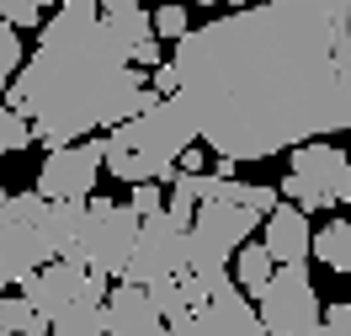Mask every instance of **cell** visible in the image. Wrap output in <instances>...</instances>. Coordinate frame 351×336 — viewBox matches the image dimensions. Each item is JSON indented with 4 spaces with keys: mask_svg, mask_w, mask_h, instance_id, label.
Masks as SVG:
<instances>
[{
    "mask_svg": "<svg viewBox=\"0 0 351 336\" xmlns=\"http://www.w3.org/2000/svg\"><path fill=\"white\" fill-rule=\"evenodd\" d=\"M171 65L197 139L223 160L250 166L351 128L325 0L223 11L176 43Z\"/></svg>",
    "mask_w": 351,
    "mask_h": 336,
    "instance_id": "6da1fadb",
    "label": "cell"
},
{
    "mask_svg": "<svg viewBox=\"0 0 351 336\" xmlns=\"http://www.w3.org/2000/svg\"><path fill=\"white\" fill-rule=\"evenodd\" d=\"M154 38L144 0H64L38 32V54L5 86V107L32 123V144L64 150L90 128H117L160 96L133 69V43Z\"/></svg>",
    "mask_w": 351,
    "mask_h": 336,
    "instance_id": "7a4b0ae2",
    "label": "cell"
},
{
    "mask_svg": "<svg viewBox=\"0 0 351 336\" xmlns=\"http://www.w3.org/2000/svg\"><path fill=\"white\" fill-rule=\"evenodd\" d=\"M101 171H112L117 181H176V160L181 150L197 144V117L186 112L181 96H160L154 107L133 112L128 123H117L107 139H101Z\"/></svg>",
    "mask_w": 351,
    "mask_h": 336,
    "instance_id": "3957f363",
    "label": "cell"
},
{
    "mask_svg": "<svg viewBox=\"0 0 351 336\" xmlns=\"http://www.w3.org/2000/svg\"><path fill=\"white\" fill-rule=\"evenodd\" d=\"M298 208H346L351 203V155L335 150L330 139H308L298 150H287V177L277 187Z\"/></svg>",
    "mask_w": 351,
    "mask_h": 336,
    "instance_id": "277c9868",
    "label": "cell"
},
{
    "mask_svg": "<svg viewBox=\"0 0 351 336\" xmlns=\"http://www.w3.org/2000/svg\"><path fill=\"white\" fill-rule=\"evenodd\" d=\"M133 240H138V214H133L128 203H112V198H96L90 192L86 203V224H80V240L69 246V262H80V267L101 272V278H123L133 256Z\"/></svg>",
    "mask_w": 351,
    "mask_h": 336,
    "instance_id": "5b68a950",
    "label": "cell"
},
{
    "mask_svg": "<svg viewBox=\"0 0 351 336\" xmlns=\"http://www.w3.org/2000/svg\"><path fill=\"white\" fill-rule=\"evenodd\" d=\"M186 235L192 224H181L176 214H149L138 219V240H133V256L117 283H133V289H149L154 278H186L192 272V256H186Z\"/></svg>",
    "mask_w": 351,
    "mask_h": 336,
    "instance_id": "8992f818",
    "label": "cell"
},
{
    "mask_svg": "<svg viewBox=\"0 0 351 336\" xmlns=\"http://www.w3.org/2000/svg\"><path fill=\"white\" fill-rule=\"evenodd\" d=\"M261 331L266 336H319V320H325V304L308 283V267H277L271 283L261 293Z\"/></svg>",
    "mask_w": 351,
    "mask_h": 336,
    "instance_id": "52a82bcc",
    "label": "cell"
},
{
    "mask_svg": "<svg viewBox=\"0 0 351 336\" xmlns=\"http://www.w3.org/2000/svg\"><path fill=\"white\" fill-rule=\"evenodd\" d=\"M107 293H112V278L80 267V262H69V256L48 262L43 272H32V278L22 283V299H27L38 315H43V320H59V315H64L69 304H80V299H90V304H107Z\"/></svg>",
    "mask_w": 351,
    "mask_h": 336,
    "instance_id": "ba28073f",
    "label": "cell"
},
{
    "mask_svg": "<svg viewBox=\"0 0 351 336\" xmlns=\"http://www.w3.org/2000/svg\"><path fill=\"white\" fill-rule=\"evenodd\" d=\"M101 139H80V144H64V150H48L43 166H38V187L48 203H75L96 192V177H101Z\"/></svg>",
    "mask_w": 351,
    "mask_h": 336,
    "instance_id": "9c48e42d",
    "label": "cell"
},
{
    "mask_svg": "<svg viewBox=\"0 0 351 336\" xmlns=\"http://www.w3.org/2000/svg\"><path fill=\"white\" fill-rule=\"evenodd\" d=\"M261 246L271 251L277 267H308V251H314V229H308V214L298 203H277L266 214V235Z\"/></svg>",
    "mask_w": 351,
    "mask_h": 336,
    "instance_id": "30bf717a",
    "label": "cell"
},
{
    "mask_svg": "<svg viewBox=\"0 0 351 336\" xmlns=\"http://www.w3.org/2000/svg\"><path fill=\"white\" fill-rule=\"evenodd\" d=\"M192 315L208 326V336H266L261 315H256V304H250V293H245L240 283H229L223 293H213V299Z\"/></svg>",
    "mask_w": 351,
    "mask_h": 336,
    "instance_id": "8fae6325",
    "label": "cell"
},
{
    "mask_svg": "<svg viewBox=\"0 0 351 336\" xmlns=\"http://www.w3.org/2000/svg\"><path fill=\"white\" fill-rule=\"evenodd\" d=\"M107 336H149L160 331L165 320H160V310L149 304V293L133 289V283H117V289L107 293Z\"/></svg>",
    "mask_w": 351,
    "mask_h": 336,
    "instance_id": "7c38bea8",
    "label": "cell"
},
{
    "mask_svg": "<svg viewBox=\"0 0 351 336\" xmlns=\"http://www.w3.org/2000/svg\"><path fill=\"white\" fill-rule=\"evenodd\" d=\"M314 262H325L330 272H341L351 278V219H330L319 235H314V251H308Z\"/></svg>",
    "mask_w": 351,
    "mask_h": 336,
    "instance_id": "4fadbf2b",
    "label": "cell"
},
{
    "mask_svg": "<svg viewBox=\"0 0 351 336\" xmlns=\"http://www.w3.org/2000/svg\"><path fill=\"white\" fill-rule=\"evenodd\" d=\"M271 272H277V262H271V251H266L261 240H245V246L234 251V283H240L245 293H261L266 283H271Z\"/></svg>",
    "mask_w": 351,
    "mask_h": 336,
    "instance_id": "5bb4252c",
    "label": "cell"
},
{
    "mask_svg": "<svg viewBox=\"0 0 351 336\" xmlns=\"http://www.w3.org/2000/svg\"><path fill=\"white\" fill-rule=\"evenodd\" d=\"M48 336H107V310L90 304V299H80V304H69L59 320H48Z\"/></svg>",
    "mask_w": 351,
    "mask_h": 336,
    "instance_id": "9a60e30c",
    "label": "cell"
},
{
    "mask_svg": "<svg viewBox=\"0 0 351 336\" xmlns=\"http://www.w3.org/2000/svg\"><path fill=\"white\" fill-rule=\"evenodd\" d=\"M0 331H11V336H48V320L27 304L22 293H5V299H0Z\"/></svg>",
    "mask_w": 351,
    "mask_h": 336,
    "instance_id": "2e32d148",
    "label": "cell"
},
{
    "mask_svg": "<svg viewBox=\"0 0 351 336\" xmlns=\"http://www.w3.org/2000/svg\"><path fill=\"white\" fill-rule=\"evenodd\" d=\"M27 144H32V123H27L16 107H5V102H0V160L16 155V150H27Z\"/></svg>",
    "mask_w": 351,
    "mask_h": 336,
    "instance_id": "e0dca14e",
    "label": "cell"
},
{
    "mask_svg": "<svg viewBox=\"0 0 351 336\" xmlns=\"http://www.w3.org/2000/svg\"><path fill=\"white\" fill-rule=\"evenodd\" d=\"M149 16H154V38H160V43H165V38H176V43H181V38L192 32V16H186V5H181V0H165V5H154Z\"/></svg>",
    "mask_w": 351,
    "mask_h": 336,
    "instance_id": "ac0fdd59",
    "label": "cell"
},
{
    "mask_svg": "<svg viewBox=\"0 0 351 336\" xmlns=\"http://www.w3.org/2000/svg\"><path fill=\"white\" fill-rule=\"evenodd\" d=\"M144 293H149V304L160 310V320H176V315H186V293H181V278H154Z\"/></svg>",
    "mask_w": 351,
    "mask_h": 336,
    "instance_id": "d6986e66",
    "label": "cell"
},
{
    "mask_svg": "<svg viewBox=\"0 0 351 336\" xmlns=\"http://www.w3.org/2000/svg\"><path fill=\"white\" fill-rule=\"evenodd\" d=\"M48 5H53V0H0V22L16 27V32H27V27H43Z\"/></svg>",
    "mask_w": 351,
    "mask_h": 336,
    "instance_id": "ffe728a7",
    "label": "cell"
},
{
    "mask_svg": "<svg viewBox=\"0 0 351 336\" xmlns=\"http://www.w3.org/2000/svg\"><path fill=\"white\" fill-rule=\"evenodd\" d=\"M27 65V48H22V32L16 27H5L0 22V91L16 80V69Z\"/></svg>",
    "mask_w": 351,
    "mask_h": 336,
    "instance_id": "44dd1931",
    "label": "cell"
},
{
    "mask_svg": "<svg viewBox=\"0 0 351 336\" xmlns=\"http://www.w3.org/2000/svg\"><path fill=\"white\" fill-rule=\"evenodd\" d=\"M165 181H133V198H128V208L138 214V219H149V214H160L165 208V192H160Z\"/></svg>",
    "mask_w": 351,
    "mask_h": 336,
    "instance_id": "7402d4cb",
    "label": "cell"
},
{
    "mask_svg": "<svg viewBox=\"0 0 351 336\" xmlns=\"http://www.w3.org/2000/svg\"><path fill=\"white\" fill-rule=\"evenodd\" d=\"M319 336H351V299H341V304H325Z\"/></svg>",
    "mask_w": 351,
    "mask_h": 336,
    "instance_id": "603a6c76",
    "label": "cell"
},
{
    "mask_svg": "<svg viewBox=\"0 0 351 336\" xmlns=\"http://www.w3.org/2000/svg\"><path fill=\"white\" fill-rule=\"evenodd\" d=\"M133 65H138V69H160V65H165V48H160V38L133 43Z\"/></svg>",
    "mask_w": 351,
    "mask_h": 336,
    "instance_id": "cb8c5ba5",
    "label": "cell"
},
{
    "mask_svg": "<svg viewBox=\"0 0 351 336\" xmlns=\"http://www.w3.org/2000/svg\"><path fill=\"white\" fill-rule=\"evenodd\" d=\"M165 326H171V336H208V326H202L192 310H186V315H176V320H165Z\"/></svg>",
    "mask_w": 351,
    "mask_h": 336,
    "instance_id": "d4e9b609",
    "label": "cell"
},
{
    "mask_svg": "<svg viewBox=\"0 0 351 336\" xmlns=\"http://www.w3.org/2000/svg\"><path fill=\"white\" fill-rule=\"evenodd\" d=\"M181 171H202V139L192 144V150H181V160H176Z\"/></svg>",
    "mask_w": 351,
    "mask_h": 336,
    "instance_id": "484cf974",
    "label": "cell"
},
{
    "mask_svg": "<svg viewBox=\"0 0 351 336\" xmlns=\"http://www.w3.org/2000/svg\"><path fill=\"white\" fill-rule=\"evenodd\" d=\"M245 5H250V0H223V11H245Z\"/></svg>",
    "mask_w": 351,
    "mask_h": 336,
    "instance_id": "4316f807",
    "label": "cell"
},
{
    "mask_svg": "<svg viewBox=\"0 0 351 336\" xmlns=\"http://www.w3.org/2000/svg\"><path fill=\"white\" fill-rule=\"evenodd\" d=\"M149 336H171V326H160V331H149Z\"/></svg>",
    "mask_w": 351,
    "mask_h": 336,
    "instance_id": "83f0119b",
    "label": "cell"
},
{
    "mask_svg": "<svg viewBox=\"0 0 351 336\" xmlns=\"http://www.w3.org/2000/svg\"><path fill=\"white\" fill-rule=\"evenodd\" d=\"M250 5H277V0H250Z\"/></svg>",
    "mask_w": 351,
    "mask_h": 336,
    "instance_id": "f1b7e54d",
    "label": "cell"
},
{
    "mask_svg": "<svg viewBox=\"0 0 351 336\" xmlns=\"http://www.w3.org/2000/svg\"><path fill=\"white\" fill-rule=\"evenodd\" d=\"M197 5H223V0H197Z\"/></svg>",
    "mask_w": 351,
    "mask_h": 336,
    "instance_id": "f546056e",
    "label": "cell"
},
{
    "mask_svg": "<svg viewBox=\"0 0 351 336\" xmlns=\"http://www.w3.org/2000/svg\"><path fill=\"white\" fill-rule=\"evenodd\" d=\"M325 5H346V0H325Z\"/></svg>",
    "mask_w": 351,
    "mask_h": 336,
    "instance_id": "4dcf8cb0",
    "label": "cell"
},
{
    "mask_svg": "<svg viewBox=\"0 0 351 336\" xmlns=\"http://www.w3.org/2000/svg\"><path fill=\"white\" fill-rule=\"evenodd\" d=\"M0 336H11V331H0Z\"/></svg>",
    "mask_w": 351,
    "mask_h": 336,
    "instance_id": "1f68e13d",
    "label": "cell"
},
{
    "mask_svg": "<svg viewBox=\"0 0 351 336\" xmlns=\"http://www.w3.org/2000/svg\"><path fill=\"white\" fill-rule=\"evenodd\" d=\"M160 5H165V0H160Z\"/></svg>",
    "mask_w": 351,
    "mask_h": 336,
    "instance_id": "d6a6232c",
    "label": "cell"
}]
</instances>
